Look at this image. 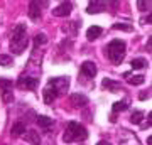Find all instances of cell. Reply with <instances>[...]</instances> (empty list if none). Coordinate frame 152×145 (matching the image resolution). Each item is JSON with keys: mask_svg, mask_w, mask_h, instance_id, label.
<instances>
[{"mask_svg": "<svg viewBox=\"0 0 152 145\" xmlns=\"http://www.w3.org/2000/svg\"><path fill=\"white\" fill-rule=\"evenodd\" d=\"M29 44V37H27V29L24 24L15 26V29L10 34V49L14 54H22L26 51Z\"/></svg>", "mask_w": 152, "mask_h": 145, "instance_id": "cell-1", "label": "cell"}, {"mask_svg": "<svg viewBox=\"0 0 152 145\" xmlns=\"http://www.w3.org/2000/svg\"><path fill=\"white\" fill-rule=\"evenodd\" d=\"M88 138V132L83 125L76 123V122H69L68 127H66V132L63 135V140L66 144H71V142H83V140Z\"/></svg>", "mask_w": 152, "mask_h": 145, "instance_id": "cell-2", "label": "cell"}, {"mask_svg": "<svg viewBox=\"0 0 152 145\" xmlns=\"http://www.w3.org/2000/svg\"><path fill=\"white\" fill-rule=\"evenodd\" d=\"M125 52H127V47H125V42L120 41V39H115L107 46V56L108 59L113 63V64H120L125 58Z\"/></svg>", "mask_w": 152, "mask_h": 145, "instance_id": "cell-3", "label": "cell"}, {"mask_svg": "<svg viewBox=\"0 0 152 145\" xmlns=\"http://www.w3.org/2000/svg\"><path fill=\"white\" fill-rule=\"evenodd\" d=\"M48 7V0H31L29 4V17L32 20H39L42 15V9Z\"/></svg>", "mask_w": 152, "mask_h": 145, "instance_id": "cell-4", "label": "cell"}, {"mask_svg": "<svg viewBox=\"0 0 152 145\" xmlns=\"http://www.w3.org/2000/svg\"><path fill=\"white\" fill-rule=\"evenodd\" d=\"M12 81L7 79V78H0V95H2V100L5 103L12 101L14 100V95H12Z\"/></svg>", "mask_w": 152, "mask_h": 145, "instance_id": "cell-5", "label": "cell"}, {"mask_svg": "<svg viewBox=\"0 0 152 145\" xmlns=\"http://www.w3.org/2000/svg\"><path fill=\"white\" fill-rule=\"evenodd\" d=\"M39 85V79L37 78H34V76H20L19 81H17V86L20 88V90H29V91H34Z\"/></svg>", "mask_w": 152, "mask_h": 145, "instance_id": "cell-6", "label": "cell"}, {"mask_svg": "<svg viewBox=\"0 0 152 145\" xmlns=\"http://www.w3.org/2000/svg\"><path fill=\"white\" fill-rule=\"evenodd\" d=\"M58 95H59V91H58V90H56L54 86L51 85V83H48V86L44 88V91H42L44 103H46V105H51L53 101H56V98H58Z\"/></svg>", "mask_w": 152, "mask_h": 145, "instance_id": "cell-7", "label": "cell"}, {"mask_svg": "<svg viewBox=\"0 0 152 145\" xmlns=\"http://www.w3.org/2000/svg\"><path fill=\"white\" fill-rule=\"evenodd\" d=\"M107 9V2L105 0H90V4L86 7L88 14H100Z\"/></svg>", "mask_w": 152, "mask_h": 145, "instance_id": "cell-8", "label": "cell"}, {"mask_svg": "<svg viewBox=\"0 0 152 145\" xmlns=\"http://www.w3.org/2000/svg\"><path fill=\"white\" fill-rule=\"evenodd\" d=\"M73 10V5L69 2H63L61 5H58L56 9H53V15L54 17H68Z\"/></svg>", "mask_w": 152, "mask_h": 145, "instance_id": "cell-9", "label": "cell"}, {"mask_svg": "<svg viewBox=\"0 0 152 145\" xmlns=\"http://www.w3.org/2000/svg\"><path fill=\"white\" fill-rule=\"evenodd\" d=\"M81 74L86 78H95L96 74V64L93 61H85L81 64Z\"/></svg>", "mask_w": 152, "mask_h": 145, "instance_id": "cell-10", "label": "cell"}, {"mask_svg": "<svg viewBox=\"0 0 152 145\" xmlns=\"http://www.w3.org/2000/svg\"><path fill=\"white\" fill-rule=\"evenodd\" d=\"M49 83L54 86L59 93L66 91V90L69 88V79H68V78H53V79H49Z\"/></svg>", "mask_w": 152, "mask_h": 145, "instance_id": "cell-11", "label": "cell"}, {"mask_svg": "<svg viewBox=\"0 0 152 145\" xmlns=\"http://www.w3.org/2000/svg\"><path fill=\"white\" fill-rule=\"evenodd\" d=\"M24 138H26V142L31 144V145H41V137H39V132H36V130L26 132V133H24Z\"/></svg>", "mask_w": 152, "mask_h": 145, "instance_id": "cell-12", "label": "cell"}, {"mask_svg": "<svg viewBox=\"0 0 152 145\" xmlns=\"http://www.w3.org/2000/svg\"><path fill=\"white\" fill-rule=\"evenodd\" d=\"M69 101L73 106L80 108V106H85V105H88V98L85 96V95H80V93H75V95H71Z\"/></svg>", "mask_w": 152, "mask_h": 145, "instance_id": "cell-13", "label": "cell"}, {"mask_svg": "<svg viewBox=\"0 0 152 145\" xmlns=\"http://www.w3.org/2000/svg\"><path fill=\"white\" fill-rule=\"evenodd\" d=\"M102 85H103V88H107V91H112V93H117L118 90H122V85H120V83L112 81V79H108V78H105V79L102 81Z\"/></svg>", "mask_w": 152, "mask_h": 145, "instance_id": "cell-14", "label": "cell"}, {"mask_svg": "<svg viewBox=\"0 0 152 145\" xmlns=\"http://www.w3.org/2000/svg\"><path fill=\"white\" fill-rule=\"evenodd\" d=\"M102 34H103V29H102V27L93 26V27H90V29L86 31V39L88 41H95V39H98Z\"/></svg>", "mask_w": 152, "mask_h": 145, "instance_id": "cell-15", "label": "cell"}, {"mask_svg": "<svg viewBox=\"0 0 152 145\" xmlns=\"http://www.w3.org/2000/svg\"><path fill=\"white\" fill-rule=\"evenodd\" d=\"M37 123L39 127L44 130V132H49V128L53 127V118H49V117H37Z\"/></svg>", "mask_w": 152, "mask_h": 145, "instance_id": "cell-16", "label": "cell"}, {"mask_svg": "<svg viewBox=\"0 0 152 145\" xmlns=\"http://www.w3.org/2000/svg\"><path fill=\"white\" fill-rule=\"evenodd\" d=\"M24 133H26V123L17 122L12 125V137H22Z\"/></svg>", "mask_w": 152, "mask_h": 145, "instance_id": "cell-17", "label": "cell"}, {"mask_svg": "<svg viewBox=\"0 0 152 145\" xmlns=\"http://www.w3.org/2000/svg\"><path fill=\"white\" fill-rule=\"evenodd\" d=\"M124 135H125V138L129 140V142H125L124 138H120V145H139V140L135 138V135L129 133L127 130H124Z\"/></svg>", "mask_w": 152, "mask_h": 145, "instance_id": "cell-18", "label": "cell"}, {"mask_svg": "<svg viewBox=\"0 0 152 145\" xmlns=\"http://www.w3.org/2000/svg\"><path fill=\"white\" fill-rule=\"evenodd\" d=\"M78 22H68L64 27H63V31H64L66 34H71V36H76V32H78Z\"/></svg>", "mask_w": 152, "mask_h": 145, "instance_id": "cell-19", "label": "cell"}, {"mask_svg": "<svg viewBox=\"0 0 152 145\" xmlns=\"http://www.w3.org/2000/svg\"><path fill=\"white\" fill-rule=\"evenodd\" d=\"M130 66H132V69H144L147 66V61L142 59V58H137V59H132Z\"/></svg>", "mask_w": 152, "mask_h": 145, "instance_id": "cell-20", "label": "cell"}, {"mask_svg": "<svg viewBox=\"0 0 152 145\" xmlns=\"http://www.w3.org/2000/svg\"><path fill=\"white\" fill-rule=\"evenodd\" d=\"M127 108H129V101H127V100H122V101L113 103V111H115V113L124 111V110H127Z\"/></svg>", "mask_w": 152, "mask_h": 145, "instance_id": "cell-21", "label": "cell"}, {"mask_svg": "<svg viewBox=\"0 0 152 145\" xmlns=\"http://www.w3.org/2000/svg\"><path fill=\"white\" fill-rule=\"evenodd\" d=\"M113 29L115 31H125V32H132L134 27L130 24H125V22H118V24H113Z\"/></svg>", "mask_w": 152, "mask_h": 145, "instance_id": "cell-22", "label": "cell"}, {"mask_svg": "<svg viewBox=\"0 0 152 145\" xmlns=\"http://www.w3.org/2000/svg\"><path fill=\"white\" fill-rule=\"evenodd\" d=\"M14 64V59H12L10 56H7V54H0V66H4V68H9V66Z\"/></svg>", "mask_w": 152, "mask_h": 145, "instance_id": "cell-23", "label": "cell"}, {"mask_svg": "<svg viewBox=\"0 0 152 145\" xmlns=\"http://www.w3.org/2000/svg\"><path fill=\"white\" fill-rule=\"evenodd\" d=\"M48 42V37H46V34H37L36 37H34V46L36 47H39V46H44V44Z\"/></svg>", "mask_w": 152, "mask_h": 145, "instance_id": "cell-24", "label": "cell"}, {"mask_svg": "<svg viewBox=\"0 0 152 145\" xmlns=\"http://www.w3.org/2000/svg\"><path fill=\"white\" fill-rule=\"evenodd\" d=\"M137 9L140 12H147L151 9V0H137Z\"/></svg>", "mask_w": 152, "mask_h": 145, "instance_id": "cell-25", "label": "cell"}, {"mask_svg": "<svg viewBox=\"0 0 152 145\" xmlns=\"http://www.w3.org/2000/svg\"><path fill=\"white\" fill-rule=\"evenodd\" d=\"M144 81H145V76H142V74H137V76H132V78H129V83H130V85H134V86L142 85Z\"/></svg>", "mask_w": 152, "mask_h": 145, "instance_id": "cell-26", "label": "cell"}, {"mask_svg": "<svg viewBox=\"0 0 152 145\" xmlns=\"http://www.w3.org/2000/svg\"><path fill=\"white\" fill-rule=\"evenodd\" d=\"M142 117H144V113L142 111H134L132 113V117H130V122L132 123H135V125H139L142 122Z\"/></svg>", "mask_w": 152, "mask_h": 145, "instance_id": "cell-27", "label": "cell"}, {"mask_svg": "<svg viewBox=\"0 0 152 145\" xmlns=\"http://www.w3.org/2000/svg\"><path fill=\"white\" fill-rule=\"evenodd\" d=\"M139 98H140V100H145V98H149V93H142Z\"/></svg>", "mask_w": 152, "mask_h": 145, "instance_id": "cell-28", "label": "cell"}, {"mask_svg": "<svg viewBox=\"0 0 152 145\" xmlns=\"http://www.w3.org/2000/svg\"><path fill=\"white\" fill-rule=\"evenodd\" d=\"M96 145H112V144H110V142H105V140H102V142H98Z\"/></svg>", "mask_w": 152, "mask_h": 145, "instance_id": "cell-29", "label": "cell"}]
</instances>
